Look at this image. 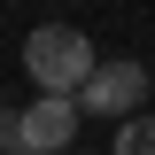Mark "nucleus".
Wrapping results in <instances>:
<instances>
[{"instance_id": "2", "label": "nucleus", "mask_w": 155, "mask_h": 155, "mask_svg": "<svg viewBox=\"0 0 155 155\" xmlns=\"http://www.w3.org/2000/svg\"><path fill=\"white\" fill-rule=\"evenodd\" d=\"M140 101H147V70H140V62H101L93 85L78 93V109H85V116H116V124H132Z\"/></svg>"}, {"instance_id": "3", "label": "nucleus", "mask_w": 155, "mask_h": 155, "mask_svg": "<svg viewBox=\"0 0 155 155\" xmlns=\"http://www.w3.org/2000/svg\"><path fill=\"white\" fill-rule=\"evenodd\" d=\"M78 101L70 93H39L31 109H23V155H62L70 147V132H78Z\"/></svg>"}, {"instance_id": "5", "label": "nucleus", "mask_w": 155, "mask_h": 155, "mask_svg": "<svg viewBox=\"0 0 155 155\" xmlns=\"http://www.w3.org/2000/svg\"><path fill=\"white\" fill-rule=\"evenodd\" d=\"M0 155H23V109H0Z\"/></svg>"}, {"instance_id": "1", "label": "nucleus", "mask_w": 155, "mask_h": 155, "mask_svg": "<svg viewBox=\"0 0 155 155\" xmlns=\"http://www.w3.org/2000/svg\"><path fill=\"white\" fill-rule=\"evenodd\" d=\"M23 70H31V85L39 93H85V85H93V39L85 31H70V23H39L31 39H23Z\"/></svg>"}, {"instance_id": "4", "label": "nucleus", "mask_w": 155, "mask_h": 155, "mask_svg": "<svg viewBox=\"0 0 155 155\" xmlns=\"http://www.w3.org/2000/svg\"><path fill=\"white\" fill-rule=\"evenodd\" d=\"M116 155H155V116H132V124H116Z\"/></svg>"}]
</instances>
